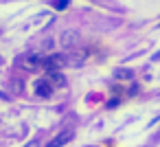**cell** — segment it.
Segmentation results:
<instances>
[{"label": "cell", "mask_w": 160, "mask_h": 147, "mask_svg": "<svg viewBox=\"0 0 160 147\" xmlns=\"http://www.w3.org/2000/svg\"><path fill=\"white\" fill-rule=\"evenodd\" d=\"M79 42H81V38H79L77 31H64L62 38H59V44H62V48H66V51H75V48L79 46Z\"/></svg>", "instance_id": "2"}, {"label": "cell", "mask_w": 160, "mask_h": 147, "mask_svg": "<svg viewBox=\"0 0 160 147\" xmlns=\"http://www.w3.org/2000/svg\"><path fill=\"white\" fill-rule=\"evenodd\" d=\"M18 66L24 68V70H38V68L44 66V57L40 53H27L18 59Z\"/></svg>", "instance_id": "1"}, {"label": "cell", "mask_w": 160, "mask_h": 147, "mask_svg": "<svg viewBox=\"0 0 160 147\" xmlns=\"http://www.w3.org/2000/svg\"><path fill=\"white\" fill-rule=\"evenodd\" d=\"M46 77H48V81H51L55 88H64V86L68 84L62 70H48V75H46Z\"/></svg>", "instance_id": "6"}, {"label": "cell", "mask_w": 160, "mask_h": 147, "mask_svg": "<svg viewBox=\"0 0 160 147\" xmlns=\"http://www.w3.org/2000/svg\"><path fill=\"white\" fill-rule=\"evenodd\" d=\"M132 75H134V73L127 70V68H118V70H116V77H118V79H132Z\"/></svg>", "instance_id": "8"}, {"label": "cell", "mask_w": 160, "mask_h": 147, "mask_svg": "<svg viewBox=\"0 0 160 147\" xmlns=\"http://www.w3.org/2000/svg\"><path fill=\"white\" fill-rule=\"evenodd\" d=\"M72 138H75V132H72V129H62L59 134H55V136L46 143V147H64V145H68Z\"/></svg>", "instance_id": "3"}, {"label": "cell", "mask_w": 160, "mask_h": 147, "mask_svg": "<svg viewBox=\"0 0 160 147\" xmlns=\"http://www.w3.org/2000/svg\"><path fill=\"white\" fill-rule=\"evenodd\" d=\"M51 7H55L57 11H64V9L70 7V0H53V5H51Z\"/></svg>", "instance_id": "7"}, {"label": "cell", "mask_w": 160, "mask_h": 147, "mask_svg": "<svg viewBox=\"0 0 160 147\" xmlns=\"http://www.w3.org/2000/svg\"><path fill=\"white\" fill-rule=\"evenodd\" d=\"M53 84L48 81V77H40V79H35V84H33V92L38 94V97H51L53 94Z\"/></svg>", "instance_id": "5"}, {"label": "cell", "mask_w": 160, "mask_h": 147, "mask_svg": "<svg viewBox=\"0 0 160 147\" xmlns=\"http://www.w3.org/2000/svg\"><path fill=\"white\" fill-rule=\"evenodd\" d=\"M44 66H46L48 70H59V68L68 66V57L62 55V53H53V55H48V57L44 59Z\"/></svg>", "instance_id": "4"}]
</instances>
